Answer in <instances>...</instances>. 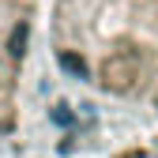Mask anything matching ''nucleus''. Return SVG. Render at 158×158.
<instances>
[{"label":"nucleus","instance_id":"nucleus-1","mask_svg":"<svg viewBox=\"0 0 158 158\" xmlns=\"http://www.w3.org/2000/svg\"><path fill=\"white\" fill-rule=\"evenodd\" d=\"M45 38L83 87L158 113V0H49Z\"/></svg>","mask_w":158,"mask_h":158},{"label":"nucleus","instance_id":"nucleus-2","mask_svg":"<svg viewBox=\"0 0 158 158\" xmlns=\"http://www.w3.org/2000/svg\"><path fill=\"white\" fill-rule=\"evenodd\" d=\"M34 11L38 0H0V139H8L23 117V75Z\"/></svg>","mask_w":158,"mask_h":158}]
</instances>
